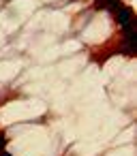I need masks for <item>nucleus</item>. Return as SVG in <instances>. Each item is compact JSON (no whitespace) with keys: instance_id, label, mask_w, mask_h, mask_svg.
I'll list each match as a JSON object with an SVG mask.
<instances>
[{"instance_id":"nucleus-1","label":"nucleus","mask_w":137,"mask_h":156,"mask_svg":"<svg viewBox=\"0 0 137 156\" xmlns=\"http://www.w3.org/2000/svg\"><path fill=\"white\" fill-rule=\"evenodd\" d=\"M116 15H118V22H120L122 26H126V24H131V9H126V7H122V9H120V11H118Z\"/></svg>"},{"instance_id":"nucleus-2","label":"nucleus","mask_w":137,"mask_h":156,"mask_svg":"<svg viewBox=\"0 0 137 156\" xmlns=\"http://www.w3.org/2000/svg\"><path fill=\"white\" fill-rule=\"evenodd\" d=\"M5 143H7V139H5L2 133H0V152H5Z\"/></svg>"}]
</instances>
